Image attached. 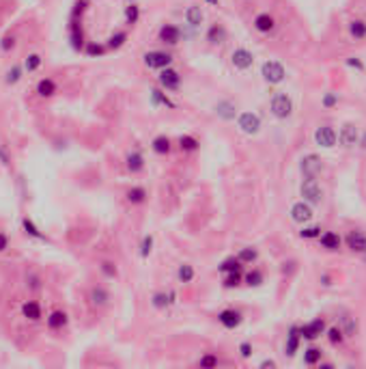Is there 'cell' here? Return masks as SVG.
Here are the masks:
<instances>
[{
  "instance_id": "obj_1",
  "label": "cell",
  "mask_w": 366,
  "mask_h": 369,
  "mask_svg": "<svg viewBox=\"0 0 366 369\" xmlns=\"http://www.w3.org/2000/svg\"><path fill=\"white\" fill-rule=\"evenodd\" d=\"M272 110H274V115H276V117H280V119H286V117L291 115V110H293L291 97L284 95V93H278L272 100Z\"/></svg>"
},
{
  "instance_id": "obj_2",
  "label": "cell",
  "mask_w": 366,
  "mask_h": 369,
  "mask_svg": "<svg viewBox=\"0 0 366 369\" xmlns=\"http://www.w3.org/2000/svg\"><path fill=\"white\" fill-rule=\"evenodd\" d=\"M173 63V56L168 54V52H147L145 54V65L151 69H164L168 65Z\"/></svg>"
},
{
  "instance_id": "obj_3",
  "label": "cell",
  "mask_w": 366,
  "mask_h": 369,
  "mask_svg": "<svg viewBox=\"0 0 366 369\" xmlns=\"http://www.w3.org/2000/svg\"><path fill=\"white\" fill-rule=\"evenodd\" d=\"M263 78L267 82H272V84L282 82L284 80V67L280 63H276V61H267L263 65Z\"/></svg>"
},
{
  "instance_id": "obj_4",
  "label": "cell",
  "mask_w": 366,
  "mask_h": 369,
  "mask_svg": "<svg viewBox=\"0 0 366 369\" xmlns=\"http://www.w3.org/2000/svg\"><path fill=\"white\" fill-rule=\"evenodd\" d=\"M302 197L306 199V201H310V203H319L321 201V197H323V190L319 188V184L315 181V177H308L302 184Z\"/></svg>"
},
{
  "instance_id": "obj_5",
  "label": "cell",
  "mask_w": 366,
  "mask_h": 369,
  "mask_svg": "<svg viewBox=\"0 0 366 369\" xmlns=\"http://www.w3.org/2000/svg\"><path fill=\"white\" fill-rule=\"evenodd\" d=\"M231 61H233V65H235L237 69H250V67H252V63H254V56H252V52H248V50H244V48H239V50H235V52H233Z\"/></svg>"
},
{
  "instance_id": "obj_6",
  "label": "cell",
  "mask_w": 366,
  "mask_h": 369,
  "mask_svg": "<svg viewBox=\"0 0 366 369\" xmlns=\"http://www.w3.org/2000/svg\"><path fill=\"white\" fill-rule=\"evenodd\" d=\"M239 127L244 129L246 134H257L259 132V127H261V121H259V117L257 115H252V113H244L239 117Z\"/></svg>"
},
{
  "instance_id": "obj_7",
  "label": "cell",
  "mask_w": 366,
  "mask_h": 369,
  "mask_svg": "<svg viewBox=\"0 0 366 369\" xmlns=\"http://www.w3.org/2000/svg\"><path fill=\"white\" fill-rule=\"evenodd\" d=\"M315 140H317L321 147H334V142H336V132H334V127H330V125L319 127L317 134H315Z\"/></svg>"
},
{
  "instance_id": "obj_8",
  "label": "cell",
  "mask_w": 366,
  "mask_h": 369,
  "mask_svg": "<svg viewBox=\"0 0 366 369\" xmlns=\"http://www.w3.org/2000/svg\"><path fill=\"white\" fill-rule=\"evenodd\" d=\"M160 39H162L164 43L177 45L179 39H181V30L177 28V26H173V24H164V26L160 28Z\"/></svg>"
},
{
  "instance_id": "obj_9",
  "label": "cell",
  "mask_w": 366,
  "mask_h": 369,
  "mask_svg": "<svg viewBox=\"0 0 366 369\" xmlns=\"http://www.w3.org/2000/svg\"><path fill=\"white\" fill-rule=\"evenodd\" d=\"M319 171H321V160L317 155H306L302 160V173L306 177H317Z\"/></svg>"
},
{
  "instance_id": "obj_10",
  "label": "cell",
  "mask_w": 366,
  "mask_h": 369,
  "mask_svg": "<svg viewBox=\"0 0 366 369\" xmlns=\"http://www.w3.org/2000/svg\"><path fill=\"white\" fill-rule=\"evenodd\" d=\"M179 82H181V76H179L175 69H168V67L162 69V74H160V84H162V87H166V89H177Z\"/></svg>"
},
{
  "instance_id": "obj_11",
  "label": "cell",
  "mask_w": 366,
  "mask_h": 369,
  "mask_svg": "<svg viewBox=\"0 0 366 369\" xmlns=\"http://www.w3.org/2000/svg\"><path fill=\"white\" fill-rule=\"evenodd\" d=\"M254 28L259 32H272L276 28V22H274V17L270 13H259V15L254 17Z\"/></svg>"
},
{
  "instance_id": "obj_12",
  "label": "cell",
  "mask_w": 366,
  "mask_h": 369,
  "mask_svg": "<svg viewBox=\"0 0 366 369\" xmlns=\"http://www.w3.org/2000/svg\"><path fill=\"white\" fill-rule=\"evenodd\" d=\"M291 218L295 220V223H306V220L312 218V210L304 203H295L291 207Z\"/></svg>"
},
{
  "instance_id": "obj_13",
  "label": "cell",
  "mask_w": 366,
  "mask_h": 369,
  "mask_svg": "<svg viewBox=\"0 0 366 369\" xmlns=\"http://www.w3.org/2000/svg\"><path fill=\"white\" fill-rule=\"evenodd\" d=\"M323 330H325V322L323 320H315V322L306 324V326L302 328V335L306 337V339H317Z\"/></svg>"
},
{
  "instance_id": "obj_14",
  "label": "cell",
  "mask_w": 366,
  "mask_h": 369,
  "mask_svg": "<svg viewBox=\"0 0 366 369\" xmlns=\"http://www.w3.org/2000/svg\"><path fill=\"white\" fill-rule=\"evenodd\" d=\"M69 39H71V45L74 50H80L84 45V35H82V28L76 19H71V26H69Z\"/></svg>"
},
{
  "instance_id": "obj_15",
  "label": "cell",
  "mask_w": 366,
  "mask_h": 369,
  "mask_svg": "<svg viewBox=\"0 0 366 369\" xmlns=\"http://www.w3.org/2000/svg\"><path fill=\"white\" fill-rule=\"evenodd\" d=\"M347 244H349L351 250H358V252H364L366 250V238L362 236V233H358V231H351L349 233V236H347Z\"/></svg>"
},
{
  "instance_id": "obj_16",
  "label": "cell",
  "mask_w": 366,
  "mask_h": 369,
  "mask_svg": "<svg viewBox=\"0 0 366 369\" xmlns=\"http://www.w3.org/2000/svg\"><path fill=\"white\" fill-rule=\"evenodd\" d=\"M37 93L41 97H52L56 93V82L52 78H43V80L37 82Z\"/></svg>"
},
{
  "instance_id": "obj_17",
  "label": "cell",
  "mask_w": 366,
  "mask_h": 369,
  "mask_svg": "<svg viewBox=\"0 0 366 369\" xmlns=\"http://www.w3.org/2000/svg\"><path fill=\"white\" fill-rule=\"evenodd\" d=\"M338 138H341V142H343L345 147L356 145V140H358V132H356V127L351 125V123H347V125H345V127L341 129V136H338Z\"/></svg>"
},
{
  "instance_id": "obj_18",
  "label": "cell",
  "mask_w": 366,
  "mask_h": 369,
  "mask_svg": "<svg viewBox=\"0 0 366 369\" xmlns=\"http://www.w3.org/2000/svg\"><path fill=\"white\" fill-rule=\"evenodd\" d=\"M22 313H24V317H28V320H32V322H37L39 317H41V304L39 302H35V300H28L22 307Z\"/></svg>"
},
{
  "instance_id": "obj_19",
  "label": "cell",
  "mask_w": 366,
  "mask_h": 369,
  "mask_svg": "<svg viewBox=\"0 0 366 369\" xmlns=\"http://www.w3.org/2000/svg\"><path fill=\"white\" fill-rule=\"evenodd\" d=\"M220 322L224 324L226 328H235V326H239V322H241V315L237 313V311H222L220 313Z\"/></svg>"
},
{
  "instance_id": "obj_20",
  "label": "cell",
  "mask_w": 366,
  "mask_h": 369,
  "mask_svg": "<svg viewBox=\"0 0 366 369\" xmlns=\"http://www.w3.org/2000/svg\"><path fill=\"white\" fill-rule=\"evenodd\" d=\"M65 324H67V313H63V311H52L48 317V326L52 330H61Z\"/></svg>"
},
{
  "instance_id": "obj_21",
  "label": "cell",
  "mask_w": 366,
  "mask_h": 369,
  "mask_svg": "<svg viewBox=\"0 0 366 369\" xmlns=\"http://www.w3.org/2000/svg\"><path fill=\"white\" fill-rule=\"evenodd\" d=\"M202 19H205V15H202L200 6H189V9L185 11V22L189 26H200Z\"/></svg>"
},
{
  "instance_id": "obj_22",
  "label": "cell",
  "mask_w": 366,
  "mask_h": 369,
  "mask_svg": "<svg viewBox=\"0 0 366 369\" xmlns=\"http://www.w3.org/2000/svg\"><path fill=\"white\" fill-rule=\"evenodd\" d=\"M224 37H226V30L222 28L220 24H213L211 28H209V32H207V39L211 43H220V41H224Z\"/></svg>"
},
{
  "instance_id": "obj_23",
  "label": "cell",
  "mask_w": 366,
  "mask_h": 369,
  "mask_svg": "<svg viewBox=\"0 0 366 369\" xmlns=\"http://www.w3.org/2000/svg\"><path fill=\"white\" fill-rule=\"evenodd\" d=\"M321 244L325 246V248H330V250H336L338 246H341V238H338L336 233L328 231V233H323V236H321Z\"/></svg>"
},
{
  "instance_id": "obj_24",
  "label": "cell",
  "mask_w": 366,
  "mask_h": 369,
  "mask_svg": "<svg viewBox=\"0 0 366 369\" xmlns=\"http://www.w3.org/2000/svg\"><path fill=\"white\" fill-rule=\"evenodd\" d=\"M349 32H351V37H356V39H364L366 37V22L354 19V22L349 24Z\"/></svg>"
},
{
  "instance_id": "obj_25",
  "label": "cell",
  "mask_w": 366,
  "mask_h": 369,
  "mask_svg": "<svg viewBox=\"0 0 366 369\" xmlns=\"http://www.w3.org/2000/svg\"><path fill=\"white\" fill-rule=\"evenodd\" d=\"M142 166H145V160H142L140 153H129V155H127V168H129L132 173L142 171Z\"/></svg>"
},
{
  "instance_id": "obj_26",
  "label": "cell",
  "mask_w": 366,
  "mask_h": 369,
  "mask_svg": "<svg viewBox=\"0 0 366 369\" xmlns=\"http://www.w3.org/2000/svg\"><path fill=\"white\" fill-rule=\"evenodd\" d=\"M153 151L162 153V155L168 153V151H171V140H168L166 136H158V138L153 140Z\"/></svg>"
},
{
  "instance_id": "obj_27",
  "label": "cell",
  "mask_w": 366,
  "mask_h": 369,
  "mask_svg": "<svg viewBox=\"0 0 366 369\" xmlns=\"http://www.w3.org/2000/svg\"><path fill=\"white\" fill-rule=\"evenodd\" d=\"M127 41V35L125 32H114V35H110V39H108V48H112V50H116V48H121L123 43Z\"/></svg>"
},
{
  "instance_id": "obj_28",
  "label": "cell",
  "mask_w": 366,
  "mask_h": 369,
  "mask_svg": "<svg viewBox=\"0 0 366 369\" xmlns=\"http://www.w3.org/2000/svg\"><path fill=\"white\" fill-rule=\"evenodd\" d=\"M145 197H147L145 188H132V190L127 192V201H129V203H142Z\"/></svg>"
},
{
  "instance_id": "obj_29",
  "label": "cell",
  "mask_w": 366,
  "mask_h": 369,
  "mask_svg": "<svg viewBox=\"0 0 366 369\" xmlns=\"http://www.w3.org/2000/svg\"><path fill=\"white\" fill-rule=\"evenodd\" d=\"M138 17H140V9L134 2H129V6L125 9V22L127 24H136V22H138Z\"/></svg>"
},
{
  "instance_id": "obj_30",
  "label": "cell",
  "mask_w": 366,
  "mask_h": 369,
  "mask_svg": "<svg viewBox=\"0 0 366 369\" xmlns=\"http://www.w3.org/2000/svg\"><path fill=\"white\" fill-rule=\"evenodd\" d=\"M177 274H179V281L189 283V281L194 278V268H192V265H187V263H185V265H181V268H179Z\"/></svg>"
},
{
  "instance_id": "obj_31",
  "label": "cell",
  "mask_w": 366,
  "mask_h": 369,
  "mask_svg": "<svg viewBox=\"0 0 366 369\" xmlns=\"http://www.w3.org/2000/svg\"><path fill=\"white\" fill-rule=\"evenodd\" d=\"M181 149L183 151H196L198 149V140L192 136H181Z\"/></svg>"
},
{
  "instance_id": "obj_32",
  "label": "cell",
  "mask_w": 366,
  "mask_h": 369,
  "mask_svg": "<svg viewBox=\"0 0 366 369\" xmlns=\"http://www.w3.org/2000/svg\"><path fill=\"white\" fill-rule=\"evenodd\" d=\"M297 339H299V337H297V330L293 328L291 335H289V341H286V354H289V356L295 354V350H297Z\"/></svg>"
},
{
  "instance_id": "obj_33",
  "label": "cell",
  "mask_w": 366,
  "mask_h": 369,
  "mask_svg": "<svg viewBox=\"0 0 366 369\" xmlns=\"http://www.w3.org/2000/svg\"><path fill=\"white\" fill-rule=\"evenodd\" d=\"M321 359V352H319L317 348H310V350H306V354H304V363H308V365H315V363Z\"/></svg>"
},
{
  "instance_id": "obj_34",
  "label": "cell",
  "mask_w": 366,
  "mask_h": 369,
  "mask_svg": "<svg viewBox=\"0 0 366 369\" xmlns=\"http://www.w3.org/2000/svg\"><path fill=\"white\" fill-rule=\"evenodd\" d=\"M19 78H22V67H17V65H15L13 69L6 71V78H4V80H6V84H15Z\"/></svg>"
},
{
  "instance_id": "obj_35",
  "label": "cell",
  "mask_w": 366,
  "mask_h": 369,
  "mask_svg": "<svg viewBox=\"0 0 366 369\" xmlns=\"http://www.w3.org/2000/svg\"><path fill=\"white\" fill-rule=\"evenodd\" d=\"M151 93H153V102L155 104H162V106H175V104L171 102V100H168V97L164 95V93H162V91H158V89H155V91H151Z\"/></svg>"
},
{
  "instance_id": "obj_36",
  "label": "cell",
  "mask_w": 366,
  "mask_h": 369,
  "mask_svg": "<svg viewBox=\"0 0 366 369\" xmlns=\"http://www.w3.org/2000/svg\"><path fill=\"white\" fill-rule=\"evenodd\" d=\"M108 302V294L106 291H103L101 287H97V289H93V304H106Z\"/></svg>"
},
{
  "instance_id": "obj_37",
  "label": "cell",
  "mask_w": 366,
  "mask_h": 369,
  "mask_svg": "<svg viewBox=\"0 0 366 369\" xmlns=\"http://www.w3.org/2000/svg\"><path fill=\"white\" fill-rule=\"evenodd\" d=\"M39 65H41V56H39V54H30L28 58H26L24 67L28 69V71H35V69H39Z\"/></svg>"
},
{
  "instance_id": "obj_38",
  "label": "cell",
  "mask_w": 366,
  "mask_h": 369,
  "mask_svg": "<svg viewBox=\"0 0 366 369\" xmlns=\"http://www.w3.org/2000/svg\"><path fill=\"white\" fill-rule=\"evenodd\" d=\"M22 225H24V229H26V233H30V236L32 238H39V240H41L43 236H41V233H39V229H37V227L35 225H32V220H28V218H24L22 220Z\"/></svg>"
},
{
  "instance_id": "obj_39",
  "label": "cell",
  "mask_w": 366,
  "mask_h": 369,
  "mask_svg": "<svg viewBox=\"0 0 366 369\" xmlns=\"http://www.w3.org/2000/svg\"><path fill=\"white\" fill-rule=\"evenodd\" d=\"M220 270L222 272H235V270H239V259H226V261L220 265Z\"/></svg>"
},
{
  "instance_id": "obj_40",
  "label": "cell",
  "mask_w": 366,
  "mask_h": 369,
  "mask_svg": "<svg viewBox=\"0 0 366 369\" xmlns=\"http://www.w3.org/2000/svg\"><path fill=\"white\" fill-rule=\"evenodd\" d=\"M257 259V250L254 248H244L239 252V261H254Z\"/></svg>"
},
{
  "instance_id": "obj_41",
  "label": "cell",
  "mask_w": 366,
  "mask_h": 369,
  "mask_svg": "<svg viewBox=\"0 0 366 369\" xmlns=\"http://www.w3.org/2000/svg\"><path fill=\"white\" fill-rule=\"evenodd\" d=\"M151 246H153V238H151V236H145V240H142L140 255H142V257H149V252H151Z\"/></svg>"
},
{
  "instance_id": "obj_42",
  "label": "cell",
  "mask_w": 366,
  "mask_h": 369,
  "mask_svg": "<svg viewBox=\"0 0 366 369\" xmlns=\"http://www.w3.org/2000/svg\"><path fill=\"white\" fill-rule=\"evenodd\" d=\"M239 281H241V276H239V270H235V272H231V274L226 276L224 285H226V287H235V285H239Z\"/></svg>"
},
{
  "instance_id": "obj_43",
  "label": "cell",
  "mask_w": 366,
  "mask_h": 369,
  "mask_svg": "<svg viewBox=\"0 0 366 369\" xmlns=\"http://www.w3.org/2000/svg\"><path fill=\"white\" fill-rule=\"evenodd\" d=\"M103 50H106V48H103V45H99V43H89V45H87V54H89V56L103 54Z\"/></svg>"
},
{
  "instance_id": "obj_44",
  "label": "cell",
  "mask_w": 366,
  "mask_h": 369,
  "mask_svg": "<svg viewBox=\"0 0 366 369\" xmlns=\"http://www.w3.org/2000/svg\"><path fill=\"white\" fill-rule=\"evenodd\" d=\"M153 304H155L158 309H164L166 304H168V296H166V294H155V296H153Z\"/></svg>"
},
{
  "instance_id": "obj_45",
  "label": "cell",
  "mask_w": 366,
  "mask_h": 369,
  "mask_svg": "<svg viewBox=\"0 0 366 369\" xmlns=\"http://www.w3.org/2000/svg\"><path fill=\"white\" fill-rule=\"evenodd\" d=\"M101 272L106 276H116V268H114V263H110V261H103L101 263Z\"/></svg>"
},
{
  "instance_id": "obj_46",
  "label": "cell",
  "mask_w": 366,
  "mask_h": 369,
  "mask_svg": "<svg viewBox=\"0 0 366 369\" xmlns=\"http://www.w3.org/2000/svg\"><path fill=\"white\" fill-rule=\"evenodd\" d=\"M248 285H261V281H263V276H261V272H250V274L246 276Z\"/></svg>"
},
{
  "instance_id": "obj_47",
  "label": "cell",
  "mask_w": 366,
  "mask_h": 369,
  "mask_svg": "<svg viewBox=\"0 0 366 369\" xmlns=\"http://www.w3.org/2000/svg\"><path fill=\"white\" fill-rule=\"evenodd\" d=\"M330 341L332 343H334V346H336V343H341L343 341V333H341V330H338V328H330Z\"/></svg>"
},
{
  "instance_id": "obj_48",
  "label": "cell",
  "mask_w": 366,
  "mask_h": 369,
  "mask_svg": "<svg viewBox=\"0 0 366 369\" xmlns=\"http://www.w3.org/2000/svg\"><path fill=\"white\" fill-rule=\"evenodd\" d=\"M317 236H321V229H319V227H308V229L302 231V238H317Z\"/></svg>"
},
{
  "instance_id": "obj_49",
  "label": "cell",
  "mask_w": 366,
  "mask_h": 369,
  "mask_svg": "<svg viewBox=\"0 0 366 369\" xmlns=\"http://www.w3.org/2000/svg\"><path fill=\"white\" fill-rule=\"evenodd\" d=\"M200 365L202 367H215V365H218V359H215V356H202Z\"/></svg>"
},
{
  "instance_id": "obj_50",
  "label": "cell",
  "mask_w": 366,
  "mask_h": 369,
  "mask_svg": "<svg viewBox=\"0 0 366 369\" xmlns=\"http://www.w3.org/2000/svg\"><path fill=\"white\" fill-rule=\"evenodd\" d=\"M228 108H231V104H220V106H218V113L224 117V119H231V117H233V113H228Z\"/></svg>"
},
{
  "instance_id": "obj_51",
  "label": "cell",
  "mask_w": 366,
  "mask_h": 369,
  "mask_svg": "<svg viewBox=\"0 0 366 369\" xmlns=\"http://www.w3.org/2000/svg\"><path fill=\"white\" fill-rule=\"evenodd\" d=\"M9 248V238H6V233L0 231V252H4Z\"/></svg>"
},
{
  "instance_id": "obj_52",
  "label": "cell",
  "mask_w": 366,
  "mask_h": 369,
  "mask_svg": "<svg viewBox=\"0 0 366 369\" xmlns=\"http://www.w3.org/2000/svg\"><path fill=\"white\" fill-rule=\"evenodd\" d=\"M13 45H15V39H13V37H4V39H2V50H4V52H9Z\"/></svg>"
},
{
  "instance_id": "obj_53",
  "label": "cell",
  "mask_w": 366,
  "mask_h": 369,
  "mask_svg": "<svg viewBox=\"0 0 366 369\" xmlns=\"http://www.w3.org/2000/svg\"><path fill=\"white\" fill-rule=\"evenodd\" d=\"M241 356H246V359H248V356H250L252 354V348H250V343H241Z\"/></svg>"
},
{
  "instance_id": "obj_54",
  "label": "cell",
  "mask_w": 366,
  "mask_h": 369,
  "mask_svg": "<svg viewBox=\"0 0 366 369\" xmlns=\"http://www.w3.org/2000/svg\"><path fill=\"white\" fill-rule=\"evenodd\" d=\"M347 65H349V67H356V69H364V65H362L360 61H358V58H349Z\"/></svg>"
},
{
  "instance_id": "obj_55",
  "label": "cell",
  "mask_w": 366,
  "mask_h": 369,
  "mask_svg": "<svg viewBox=\"0 0 366 369\" xmlns=\"http://www.w3.org/2000/svg\"><path fill=\"white\" fill-rule=\"evenodd\" d=\"M323 104H325V106H334V104H336V97H334V95H325Z\"/></svg>"
},
{
  "instance_id": "obj_56",
  "label": "cell",
  "mask_w": 366,
  "mask_h": 369,
  "mask_svg": "<svg viewBox=\"0 0 366 369\" xmlns=\"http://www.w3.org/2000/svg\"><path fill=\"white\" fill-rule=\"evenodd\" d=\"M0 160H2L4 164H9V160H6V155H4V151H2V149H0Z\"/></svg>"
},
{
  "instance_id": "obj_57",
  "label": "cell",
  "mask_w": 366,
  "mask_h": 369,
  "mask_svg": "<svg viewBox=\"0 0 366 369\" xmlns=\"http://www.w3.org/2000/svg\"><path fill=\"white\" fill-rule=\"evenodd\" d=\"M263 367H276V363H274V361H265Z\"/></svg>"
},
{
  "instance_id": "obj_58",
  "label": "cell",
  "mask_w": 366,
  "mask_h": 369,
  "mask_svg": "<svg viewBox=\"0 0 366 369\" xmlns=\"http://www.w3.org/2000/svg\"><path fill=\"white\" fill-rule=\"evenodd\" d=\"M205 2H209V4H213V6H218V0H205Z\"/></svg>"
},
{
  "instance_id": "obj_59",
  "label": "cell",
  "mask_w": 366,
  "mask_h": 369,
  "mask_svg": "<svg viewBox=\"0 0 366 369\" xmlns=\"http://www.w3.org/2000/svg\"><path fill=\"white\" fill-rule=\"evenodd\" d=\"M364 147H366V136H364Z\"/></svg>"
},
{
  "instance_id": "obj_60",
  "label": "cell",
  "mask_w": 366,
  "mask_h": 369,
  "mask_svg": "<svg viewBox=\"0 0 366 369\" xmlns=\"http://www.w3.org/2000/svg\"><path fill=\"white\" fill-rule=\"evenodd\" d=\"M127 2H136V0H127Z\"/></svg>"
},
{
  "instance_id": "obj_61",
  "label": "cell",
  "mask_w": 366,
  "mask_h": 369,
  "mask_svg": "<svg viewBox=\"0 0 366 369\" xmlns=\"http://www.w3.org/2000/svg\"><path fill=\"white\" fill-rule=\"evenodd\" d=\"M364 259H366V255H364Z\"/></svg>"
}]
</instances>
